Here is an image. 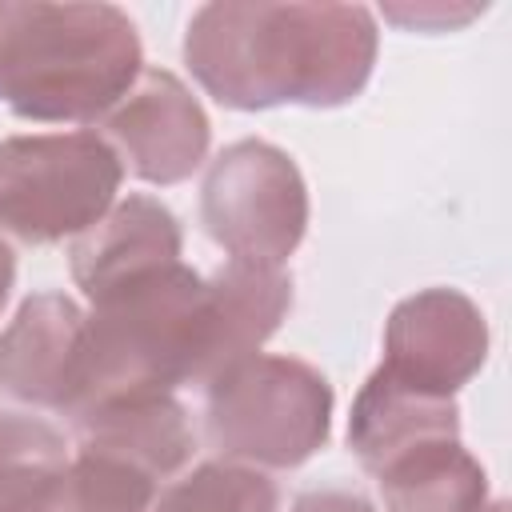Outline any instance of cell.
Returning <instances> with one entry per match:
<instances>
[{
	"label": "cell",
	"instance_id": "obj_1",
	"mask_svg": "<svg viewBox=\"0 0 512 512\" xmlns=\"http://www.w3.org/2000/svg\"><path fill=\"white\" fill-rule=\"evenodd\" d=\"M376 44L364 4H204L184 28V64L236 112L340 108L372 80Z\"/></svg>",
	"mask_w": 512,
	"mask_h": 512
},
{
	"label": "cell",
	"instance_id": "obj_2",
	"mask_svg": "<svg viewBox=\"0 0 512 512\" xmlns=\"http://www.w3.org/2000/svg\"><path fill=\"white\" fill-rule=\"evenodd\" d=\"M140 72L144 48L124 8L0 0V104L20 120H100Z\"/></svg>",
	"mask_w": 512,
	"mask_h": 512
},
{
	"label": "cell",
	"instance_id": "obj_3",
	"mask_svg": "<svg viewBox=\"0 0 512 512\" xmlns=\"http://www.w3.org/2000/svg\"><path fill=\"white\" fill-rule=\"evenodd\" d=\"M212 348L208 280L184 260L128 280L84 312L80 408L204 384Z\"/></svg>",
	"mask_w": 512,
	"mask_h": 512
},
{
	"label": "cell",
	"instance_id": "obj_4",
	"mask_svg": "<svg viewBox=\"0 0 512 512\" xmlns=\"http://www.w3.org/2000/svg\"><path fill=\"white\" fill-rule=\"evenodd\" d=\"M204 388V440L216 460L284 472L328 444L332 384L296 356L252 352Z\"/></svg>",
	"mask_w": 512,
	"mask_h": 512
},
{
	"label": "cell",
	"instance_id": "obj_5",
	"mask_svg": "<svg viewBox=\"0 0 512 512\" xmlns=\"http://www.w3.org/2000/svg\"><path fill=\"white\" fill-rule=\"evenodd\" d=\"M124 168L100 132H40L0 140V232L20 244H60L88 232L120 192Z\"/></svg>",
	"mask_w": 512,
	"mask_h": 512
},
{
	"label": "cell",
	"instance_id": "obj_6",
	"mask_svg": "<svg viewBox=\"0 0 512 512\" xmlns=\"http://www.w3.org/2000/svg\"><path fill=\"white\" fill-rule=\"evenodd\" d=\"M200 220L228 260L284 268L308 232V184L284 148L236 140L204 172Z\"/></svg>",
	"mask_w": 512,
	"mask_h": 512
},
{
	"label": "cell",
	"instance_id": "obj_7",
	"mask_svg": "<svg viewBox=\"0 0 512 512\" xmlns=\"http://www.w3.org/2000/svg\"><path fill=\"white\" fill-rule=\"evenodd\" d=\"M100 140L120 168L144 184L168 188L208 160L212 124L188 84L168 68H144L136 84L100 116Z\"/></svg>",
	"mask_w": 512,
	"mask_h": 512
},
{
	"label": "cell",
	"instance_id": "obj_8",
	"mask_svg": "<svg viewBox=\"0 0 512 512\" xmlns=\"http://www.w3.org/2000/svg\"><path fill=\"white\" fill-rule=\"evenodd\" d=\"M488 360V320L460 288H424L404 296L384 324L380 372L392 380L452 396Z\"/></svg>",
	"mask_w": 512,
	"mask_h": 512
},
{
	"label": "cell",
	"instance_id": "obj_9",
	"mask_svg": "<svg viewBox=\"0 0 512 512\" xmlns=\"http://www.w3.org/2000/svg\"><path fill=\"white\" fill-rule=\"evenodd\" d=\"M84 388V308L64 292L28 296L0 332V392L76 416Z\"/></svg>",
	"mask_w": 512,
	"mask_h": 512
},
{
	"label": "cell",
	"instance_id": "obj_10",
	"mask_svg": "<svg viewBox=\"0 0 512 512\" xmlns=\"http://www.w3.org/2000/svg\"><path fill=\"white\" fill-rule=\"evenodd\" d=\"M180 248L184 236L172 208L152 196H124L68 244V268L92 304L128 280L180 264Z\"/></svg>",
	"mask_w": 512,
	"mask_h": 512
},
{
	"label": "cell",
	"instance_id": "obj_11",
	"mask_svg": "<svg viewBox=\"0 0 512 512\" xmlns=\"http://www.w3.org/2000/svg\"><path fill=\"white\" fill-rule=\"evenodd\" d=\"M72 424H76V452L124 460L136 472L152 476L156 484L176 476L196 452V432L188 424L184 404L172 392L100 400L76 412Z\"/></svg>",
	"mask_w": 512,
	"mask_h": 512
},
{
	"label": "cell",
	"instance_id": "obj_12",
	"mask_svg": "<svg viewBox=\"0 0 512 512\" xmlns=\"http://www.w3.org/2000/svg\"><path fill=\"white\" fill-rule=\"evenodd\" d=\"M460 436V408L452 396H432L392 380L388 372H372L352 400L348 416V448L364 464V472H380L388 460L404 456L416 444Z\"/></svg>",
	"mask_w": 512,
	"mask_h": 512
},
{
	"label": "cell",
	"instance_id": "obj_13",
	"mask_svg": "<svg viewBox=\"0 0 512 512\" xmlns=\"http://www.w3.org/2000/svg\"><path fill=\"white\" fill-rule=\"evenodd\" d=\"M208 304H212V348H208V376H220L236 360L260 352V344L280 328L292 308V276L268 264L228 260L208 276Z\"/></svg>",
	"mask_w": 512,
	"mask_h": 512
},
{
	"label": "cell",
	"instance_id": "obj_14",
	"mask_svg": "<svg viewBox=\"0 0 512 512\" xmlns=\"http://www.w3.org/2000/svg\"><path fill=\"white\" fill-rule=\"evenodd\" d=\"M372 480L388 512H480L488 504V472L460 436L416 444Z\"/></svg>",
	"mask_w": 512,
	"mask_h": 512
},
{
	"label": "cell",
	"instance_id": "obj_15",
	"mask_svg": "<svg viewBox=\"0 0 512 512\" xmlns=\"http://www.w3.org/2000/svg\"><path fill=\"white\" fill-rule=\"evenodd\" d=\"M68 440L48 420L0 412V512H40L68 464Z\"/></svg>",
	"mask_w": 512,
	"mask_h": 512
},
{
	"label": "cell",
	"instance_id": "obj_16",
	"mask_svg": "<svg viewBox=\"0 0 512 512\" xmlns=\"http://www.w3.org/2000/svg\"><path fill=\"white\" fill-rule=\"evenodd\" d=\"M156 480L124 460L76 452L40 512H152Z\"/></svg>",
	"mask_w": 512,
	"mask_h": 512
},
{
	"label": "cell",
	"instance_id": "obj_17",
	"mask_svg": "<svg viewBox=\"0 0 512 512\" xmlns=\"http://www.w3.org/2000/svg\"><path fill=\"white\" fill-rule=\"evenodd\" d=\"M152 512H280V492L260 468L208 460L168 484Z\"/></svg>",
	"mask_w": 512,
	"mask_h": 512
},
{
	"label": "cell",
	"instance_id": "obj_18",
	"mask_svg": "<svg viewBox=\"0 0 512 512\" xmlns=\"http://www.w3.org/2000/svg\"><path fill=\"white\" fill-rule=\"evenodd\" d=\"M484 4H388L384 20L400 24V28H416V32H452L464 28L472 16H480Z\"/></svg>",
	"mask_w": 512,
	"mask_h": 512
},
{
	"label": "cell",
	"instance_id": "obj_19",
	"mask_svg": "<svg viewBox=\"0 0 512 512\" xmlns=\"http://www.w3.org/2000/svg\"><path fill=\"white\" fill-rule=\"evenodd\" d=\"M288 512H376L372 500L356 488H340V484H324V488H304Z\"/></svg>",
	"mask_w": 512,
	"mask_h": 512
},
{
	"label": "cell",
	"instance_id": "obj_20",
	"mask_svg": "<svg viewBox=\"0 0 512 512\" xmlns=\"http://www.w3.org/2000/svg\"><path fill=\"white\" fill-rule=\"evenodd\" d=\"M12 284H16V256H12V248L0 240V312H4V304H8V296H12Z\"/></svg>",
	"mask_w": 512,
	"mask_h": 512
},
{
	"label": "cell",
	"instance_id": "obj_21",
	"mask_svg": "<svg viewBox=\"0 0 512 512\" xmlns=\"http://www.w3.org/2000/svg\"><path fill=\"white\" fill-rule=\"evenodd\" d=\"M480 512H508V504H504V500H488Z\"/></svg>",
	"mask_w": 512,
	"mask_h": 512
}]
</instances>
